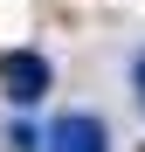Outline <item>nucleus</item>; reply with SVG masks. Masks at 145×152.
<instances>
[{
  "mask_svg": "<svg viewBox=\"0 0 145 152\" xmlns=\"http://www.w3.org/2000/svg\"><path fill=\"white\" fill-rule=\"evenodd\" d=\"M42 152H111V124L97 111H55L42 132Z\"/></svg>",
  "mask_w": 145,
  "mask_h": 152,
  "instance_id": "obj_2",
  "label": "nucleus"
},
{
  "mask_svg": "<svg viewBox=\"0 0 145 152\" xmlns=\"http://www.w3.org/2000/svg\"><path fill=\"white\" fill-rule=\"evenodd\" d=\"M7 145H14V152H42V132H35V124H14Z\"/></svg>",
  "mask_w": 145,
  "mask_h": 152,
  "instance_id": "obj_3",
  "label": "nucleus"
},
{
  "mask_svg": "<svg viewBox=\"0 0 145 152\" xmlns=\"http://www.w3.org/2000/svg\"><path fill=\"white\" fill-rule=\"evenodd\" d=\"M48 83H55V69H48L42 48H7V56H0V97H7L14 111H35L48 97Z\"/></svg>",
  "mask_w": 145,
  "mask_h": 152,
  "instance_id": "obj_1",
  "label": "nucleus"
},
{
  "mask_svg": "<svg viewBox=\"0 0 145 152\" xmlns=\"http://www.w3.org/2000/svg\"><path fill=\"white\" fill-rule=\"evenodd\" d=\"M131 97H138V111H145V48L131 56Z\"/></svg>",
  "mask_w": 145,
  "mask_h": 152,
  "instance_id": "obj_4",
  "label": "nucleus"
}]
</instances>
